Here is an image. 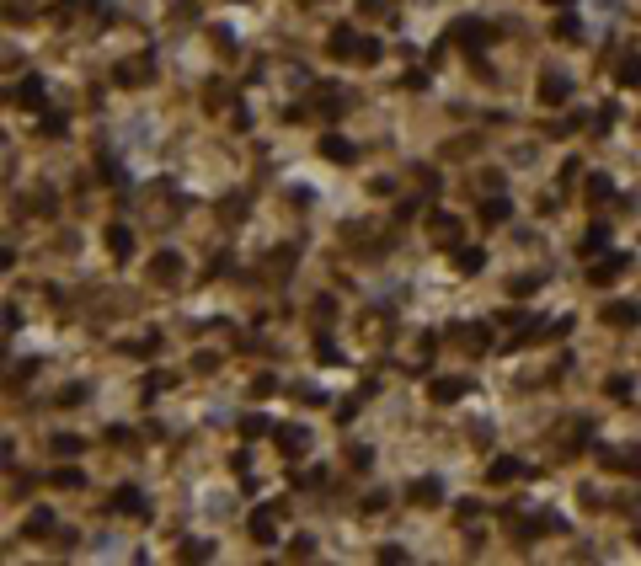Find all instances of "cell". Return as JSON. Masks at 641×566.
Segmentation results:
<instances>
[{
	"instance_id": "cell-1",
	"label": "cell",
	"mask_w": 641,
	"mask_h": 566,
	"mask_svg": "<svg viewBox=\"0 0 641 566\" xmlns=\"http://www.w3.org/2000/svg\"><path fill=\"white\" fill-rule=\"evenodd\" d=\"M273 534H278V507H257L252 513V540L273 545Z\"/></svg>"
},
{
	"instance_id": "cell-2",
	"label": "cell",
	"mask_w": 641,
	"mask_h": 566,
	"mask_svg": "<svg viewBox=\"0 0 641 566\" xmlns=\"http://www.w3.org/2000/svg\"><path fill=\"white\" fill-rule=\"evenodd\" d=\"M449 37H454V43H465V49L476 54V49H481V43H486L492 33H486L481 22H471V16H465V22H454V33H449Z\"/></svg>"
},
{
	"instance_id": "cell-3",
	"label": "cell",
	"mask_w": 641,
	"mask_h": 566,
	"mask_svg": "<svg viewBox=\"0 0 641 566\" xmlns=\"http://www.w3.org/2000/svg\"><path fill=\"white\" fill-rule=\"evenodd\" d=\"M177 273H182V257L177 252H160L155 262H150V278H155V283H177Z\"/></svg>"
},
{
	"instance_id": "cell-4",
	"label": "cell",
	"mask_w": 641,
	"mask_h": 566,
	"mask_svg": "<svg viewBox=\"0 0 641 566\" xmlns=\"http://www.w3.org/2000/svg\"><path fill=\"white\" fill-rule=\"evenodd\" d=\"M278 449L289 459H300L305 449H310V433H305V428H278Z\"/></svg>"
},
{
	"instance_id": "cell-5",
	"label": "cell",
	"mask_w": 641,
	"mask_h": 566,
	"mask_svg": "<svg viewBox=\"0 0 641 566\" xmlns=\"http://www.w3.org/2000/svg\"><path fill=\"white\" fill-rule=\"evenodd\" d=\"M107 246H112V257H118V262H129V257H134V235H129V225H107Z\"/></svg>"
},
{
	"instance_id": "cell-6",
	"label": "cell",
	"mask_w": 641,
	"mask_h": 566,
	"mask_svg": "<svg viewBox=\"0 0 641 566\" xmlns=\"http://www.w3.org/2000/svg\"><path fill=\"white\" fill-rule=\"evenodd\" d=\"M567 91H572L567 75H545V81H540V102H551V107H556V102H567Z\"/></svg>"
},
{
	"instance_id": "cell-7",
	"label": "cell",
	"mask_w": 641,
	"mask_h": 566,
	"mask_svg": "<svg viewBox=\"0 0 641 566\" xmlns=\"http://www.w3.org/2000/svg\"><path fill=\"white\" fill-rule=\"evenodd\" d=\"M49 529H54V513H49V507H33V513H27V524H22L27 540H37V534H49Z\"/></svg>"
},
{
	"instance_id": "cell-8",
	"label": "cell",
	"mask_w": 641,
	"mask_h": 566,
	"mask_svg": "<svg viewBox=\"0 0 641 566\" xmlns=\"http://www.w3.org/2000/svg\"><path fill=\"white\" fill-rule=\"evenodd\" d=\"M112 507H118V513H134V518H139V513H150V502H145L139 492H134V486H123V492L112 497Z\"/></svg>"
},
{
	"instance_id": "cell-9",
	"label": "cell",
	"mask_w": 641,
	"mask_h": 566,
	"mask_svg": "<svg viewBox=\"0 0 641 566\" xmlns=\"http://www.w3.org/2000/svg\"><path fill=\"white\" fill-rule=\"evenodd\" d=\"M433 235H438V246H454V235H460V219H454V214H433Z\"/></svg>"
},
{
	"instance_id": "cell-10",
	"label": "cell",
	"mask_w": 641,
	"mask_h": 566,
	"mask_svg": "<svg viewBox=\"0 0 641 566\" xmlns=\"http://www.w3.org/2000/svg\"><path fill=\"white\" fill-rule=\"evenodd\" d=\"M321 155L327 160H353V145L342 139V134H327V139H321Z\"/></svg>"
},
{
	"instance_id": "cell-11",
	"label": "cell",
	"mask_w": 641,
	"mask_h": 566,
	"mask_svg": "<svg viewBox=\"0 0 641 566\" xmlns=\"http://www.w3.org/2000/svg\"><path fill=\"white\" fill-rule=\"evenodd\" d=\"M16 102H22V107H43V81H33V75H27V81L16 86Z\"/></svg>"
},
{
	"instance_id": "cell-12",
	"label": "cell",
	"mask_w": 641,
	"mask_h": 566,
	"mask_svg": "<svg viewBox=\"0 0 641 566\" xmlns=\"http://www.w3.org/2000/svg\"><path fill=\"white\" fill-rule=\"evenodd\" d=\"M604 321L609 326H630V321H641V310L636 305H604Z\"/></svg>"
},
{
	"instance_id": "cell-13",
	"label": "cell",
	"mask_w": 641,
	"mask_h": 566,
	"mask_svg": "<svg viewBox=\"0 0 641 566\" xmlns=\"http://www.w3.org/2000/svg\"><path fill=\"white\" fill-rule=\"evenodd\" d=\"M508 214H513V204H508V198H492V204H481V219H486V225H502Z\"/></svg>"
},
{
	"instance_id": "cell-14",
	"label": "cell",
	"mask_w": 641,
	"mask_h": 566,
	"mask_svg": "<svg viewBox=\"0 0 641 566\" xmlns=\"http://www.w3.org/2000/svg\"><path fill=\"white\" fill-rule=\"evenodd\" d=\"M615 75H620V86H641V59H636V54H625Z\"/></svg>"
},
{
	"instance_id": "cell-15",
	"label": "cell",
	"mask_w": 641,
	"mask_h": 566,
	"mask_svg": "<svg viewBox=\"0 0 641 566\" xmlns=\"http://www.w3.org/2000/svg\"><path fill=\"white\" fill-rule=\"evenodd\" d=\"M524 476V459H492V481H513Z\"/></svg>"
},
{
	"instance_id": "cell-16",
	"label": "cell",
	"mask_w": 641,
	"mask_h": 566,
	"mask_svg": "<svg viewBox=\"0 0 641 566\" xmlns=\"http://www.w3.org/2000/svg\"><path fill=\"white\" fill-rule=\"evenodd\" d=\"M465 396V379H433V401H454Z\"/></svg>"
},
{
	"instance_id": "cell-17",
	"label": "cell",
	"mask_w": 641,
	"mask_h": 566,
	"mask_svg": "<svg viewBox=\"0 0 641 566\" xmlns=\"http://www.w3.org/2000/svg\"><path fill=\"white\" fill-rule=\"evenodd\" d=\"M363 49V37H353V33H331V54H358Z\"/></svg>"
},
{
	"instance_id": "cell-18",
	"label": "cell",
	"mask_w": 641,
	"mask_h": 566,
	"mask_svg": "<svg viewBox=\"0 0 641 566\" xmlns=\"http://www.w3.org/2000/svg\"><path fill=\"white\" fill-rule=\"evenodd\" d=\"M481 262H486L481 246H465V252H460V267H465V273H481Z\"/></svg>"
},
{
	"instance_id": "cell-19",
	"label": "cell",
	"mask_w": 641,
	"mask_h": 566,
	"mask_svg": "<svg viewBox=\"0 0 641 566\" xmlns=\"http://www.w3.org/2000/svg\"><path fill=\"white\" fill-rule=\"evenodd\" d=\"M620 267H625V257H609V262H599V267H593V283H604V278H615Z\"/></svg>"
},
{
	"instance_id": "cell-20",
	"label": "cell",
	"mask_w": 641,
	"mask_h": 566,
	"mask_svg": "<svg viewBox=\"0 0 641 566\" xmlns=\"http://www.w3.org/2000/svg\"><path fill=\"white\" fill-rule=\"evenodd\" d=\"M54 454H81V438H75V433H59V438H54Z\"/></svg>"
},
{
	"instance_id": "cell-21",
	"label": "cell",
	"mask_w": 641,
	"mask_h": 566,
	"mask_svg": "<svg viewBox=\"0 0 641 566\" xmlns=\"http://www.w3.org/2000/svg\"><path fill=\"white\" fill-rule=\"evenodd\" d=\"M438 492H444V486H438L433 476H428V481H417V502H438Z\"/></svg>"
},
{
	"instance_id": "cell-22",
	"label": "cell",
	"mask_w": 641,
	"mask_h": 566,
	"mask_svg": "<svg viewBox=\"0 0 641 566\" xmlns=\"http://www.w3.org/2000/svg\"><path fill=\"white\" fill-rule=\"evenodd\" d=\"M556 37H582V22H577V16H561V22H556Z\"/></svg>"
},
{
	"instance_id": "cell-23",
	"label": "cell",
	"mask_w": 641,
	"mask_h": 566,
	"mask_svg": "<svg viewBox=\"0 0 641 566\" xmlns=\"http://www.w3.org/2000/svg\"><path fill=\"white\" fill-rule=\"evenodd\" d=\"M588 193H593V204H604L615 187H609V177H593V182H588Z\"/></svg>"
},
{
	"instance_id": "cell-24",
	"label": "cell",
	"mask_w": 641,
	"mask_h": 566,
	"mask_svg": "<svg viewBox=\"0 0 641 566\" xmlns=\"http://www.w3.org/2000/svg\"><path fill=\"white\" fill-rule=\"evenodd\" d=\"M118 81H123V86H139V81H145V59H139V64H123Z\"/></svg>"
},
{
	"instance_id": "cell-25",
	"label": "cell",
	"mask_w": 641,
	"mask_h": 566,
	"mask_svg": "<svg viewBox=\"0 0 641 566\" xmlns=\"http://www.w3.org/2000/svg\"><path fill=\"white\" fill-rule=\"evenodd\" d=\"M182 555H187V561H208V555H214V545H208V540H198V545H187Z\"/></svg>"
},
{
	"instance_id": "cell-26",
	"label": "cell",
	"mask_w": 641,
	"mask_h": 566,
	"mask_svg": "<svg viewBox=\"0 0 641 566\" xmlns=\"http://www.w3.org/2000/svg\"><path fill=\"white\" fill-rule=\"evenodd\" d=\"M54 481H59V486H86V476H81V470H54Z\"/></svg>"
},
{
	"instance_id": "cell-27",
	"label": "cell",
	"mask_w": 641,
	"mask_h": 566,
	"mask_svg": "<svg viewBox=\"0 0 641 566\" xmlns=\"http://www.w3.org/2000/svg\"><path fill=\"white\" fill-rule=\"evenodd\" d=\"M241 433L257 438V433H267V422H262V417H246V422H241Z\"/></svg>"
},
{
	"instance_id": "cell-28",
	"label": "cell",
	"mask_w": 641,
	"mask_h": 566,
	"mask_svg": "<svg viewBox=\"0 0 641 566\" xmlns=\"http://www.w3.org/2000/svg\"><path fill=\"white\" fill-rule=\"evenodd\" d=\"M551 6H572V0H551Z\"/></svg>"
}]
</instances>
